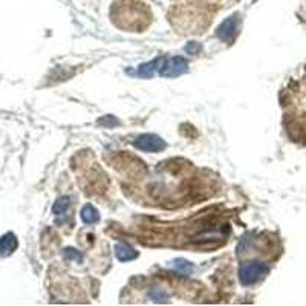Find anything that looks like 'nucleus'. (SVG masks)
<instances>
[{
  "instance_id": "1",
  "label": "nucleus",
  "mask_w": 306,
  "mask_h": 306,
  "mask_svg": "<svg viewBox=\"0 0 306 306\" xmlns=\"http://www.w3.org/2000/svg\"><path fill=\"white\" fill-rule=\"evenodd\" d=\"M266 274H268V266L260 262L242 264L239 268V280L244 286H251L254 284H258Z\"/></svg>"
},
{
  "instance_id": "2",
  "label": "nucleus",
  "mask_w": 306,
  "mask_h": 306,
  "mask_svg": "<svg viewBox=\"0 0 306 306\" xmlns=\"http://www.w3.org/2000/svg\"><path fill=\"white\" fill-rule=\"evenodd\" d=\"M187 68H188V62L184 57H173V58L162 62L160 74L168 78V76H178V75L184 74Z\"/></svg>"
},
{
  "instance_id": "3",
  "label": "nucleus",
  "mask_w": 306,
  "mask_h": 306,
  "mask_svg": "<svg viewBox=\"0 0 306 306\" xmlns=\"http://www.w3.org/2000/svg\"><path fill=\"white\" fill-rule=\"evenodd\" d=\"M135 147L142 150V152H150V153H155V152H161L166 148V142L158 136V135H153V134H144L141 136L136 138L135 141Z\"/></svg>"
},
{
  "instance_id": "4",
  "label": "nucleus",
  "mask_w": 306,
  "mask_h": 306,
  "mask_svg": "<svg viewBox=\"0 0 306 306\" xmlns=\"http://www.w3.org/2000/svg\"><path fill=\"white\" fill-rule=\"evenodd\" d=\"M236 34H238V16L228 17L226 20H224L220 23V26L218 28V37L222 42L230 43V44L234 42Z\"/></svg>"
},
{
  "instance_id": "5",
  "label": "nucleus",
  "mask_w": 306,
  "mask_h": 306,
  "mask_svg": "<svg viewBox=\"0 0 306 306\" xmlns=\"http://www.w3.org/2000/svg\"><path fill=\"white\" fill-rule=\"evenodd\" d=\"M115 256L121 262H129V260H134L138 258V251L127 244H118L115 246Z\"/></svg>"
},
{
  "instance_id": "6",
  "label": "nucleus",
  "mask_w": 306,
  "mask_h": 306,
  "mask_svg": "<svg viewBox=\"0 0 306 306\" xmlns=\"http://www.w3.org/2000/svg\"><path fill=\"white\" fill-rule=\"evenodd\" d=\"M17 248V239L12 233H6L0 238V254L2 256H10Z\"/></svg>"
},
{
  "instance_id": "7",
  "label": "nucleus",
  "mask_w": 306,
  "mask_h": 306,
  "mask_svg": "<svg viewBox=\"0 0 306 306\" xmlns=\"http://www.w3.org/2000/svg\"><path fill=\"white\" fill-rule=\"evenodd\" d=\"M82 219H83L84 224L92 225V224H96L100 220V213L94 206H89V204H88V206H84L83 210H82Z\"/></svg>"
},
{
  "instance_id": "8",
  "label": "nucleus",
  "mask_w": 306,
  "mask_h": 306,
  "mask_svg": "<svg viewBox=\"0 0 306 306\" xmlns=\"http://www.w3.org/2000/svg\"><path fill=\"white\" fill-rule=\"evenodd\" d=\"M69 208V198L68 196H62L56 200L54 207H52V213L56 214V218L58 219L60 216H64L66 212Z\"/></svg>"
},
{
  "instance_id": "9",
  "label": "nucleus",
  "mask_w": 306,
  "mask_h": 306,
  "mask_svg": "<svg viewBox=\"0 0 306 306\" xmlns=\"http://www.w3.org/2000/svg\"><path fill=\"white\" fill-rule=\"evenodd\" d=\"M161 62H162L161 58H156V60H153L152 63H146V64L140 66L138 70H136V75H140V76H152L153 74H155L156 66H158Z\"/></svg>"
},
{
  "instance_id": "10",
  "label": "nucleus",
  "mask_w": 306,
  "mask_h": 306,
  "mask_svg": "<svg viewBox=\"0 0 306 306\" xmlns=\"http://www.w3.org/2000/svg\"><path fill=\"white\" fill-rule=\"evenodd\" d=\"M63 258L66 260H75V262H83V254L74 248H66L63 250Z\"/></svg>"
},
{
  "instance_id": "11",
  "label": "nucleus",
  "mask_w": 306,
  "mask_h": 306,
  "mask_svg": "<svg viewBox=\"0 0 306 306\" xmlns=\"http://www.w3.org/2000/svg\"><path fill=\"white\" fill-rule=\"evenodd\" d=\"M173 268H174L176 271L182 272V274H188V272L192 271V265H190L188 262H186V260H176V262L173 264Z\"/></svg>"
},
{
  "instance_id": "12",
  "label": "nucleus",
  "mask_w": 306,
  "mask_h": 306,
  "mask_svg": "<svg viewBox=\"0 0 306 306\" xmlns=\"http://www.w3.org/2000/svg\"><path fill=\"white\" fill-rule=\"evenodd\" d=\"M150 297L155 300V302H164L166 298H167V294L162 291V290H160V288H155L153 290L152 292H150Z\"/></svg>"
},
{
  "instance_id": "13",
  "label": "nucleus",
  "mask_w": 306,
  "mask_h": 306,
  "mask_svg": "<svg viewBox=\"0 0 306 306\" xmlns=\"http://www.w3.org/2000/svg\"><path fill=\"white\" fill-rule=\"evenodd\" d=\"M186 50H187V52H188L190 56H196V54L199 52V50H200V44L192 42V43H188V44L186 46Z\"/></svg>"
}]
</instances>
